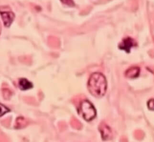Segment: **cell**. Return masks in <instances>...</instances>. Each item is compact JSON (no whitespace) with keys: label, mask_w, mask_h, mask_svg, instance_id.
I'll list each match as a JSON object with an SVG mask.
<instances>
[{"label":"cell","mask_w":154,"mask_h":142,"mask_svg":"<svg viewBox=\"0 0 154 142\" xmlns=\"http://www.w3.org/2000/svg\"><path fill=\"white\" fill-rule=\"evenodd\" d=\"M61 1L63 2V4L68 5L69 6H74L75 5V4L73 0H60Z\"/></svg>","instance_id":"cell-10"},{"label":"cell","mask_w":154,"mask_h":142,"mask_svg":"<svg viewBox=\"0 0 154 142\" xmlns=\"http://www.w3.org/2000/svg\"><path fill=\"white\" fill-rule=\"evenodd\" d=\"M135 45L134 41L131 38H126L122 42L119 46V48L122 50L125 51L127 52H129L131 48Z\"/></svg>","instance_id":"cell-3"},{"label":"cell","mask_w":154,"mask_h":142,"mask_svg":"<svg viewBox=\"0 0 154 142\" xmlns=\"http://www.w3.org/2000/svg\"><path fill=\"white\" fill-rule=\"evenodd\" d=\"M100 131L102 134V138L104 140H109L112 136V132L109 127L105 125L100 126Z\"/></svg>","instance_id":"cell-5"},{"label":"cell","mask_w":154,"mask_h":142,"mask_svg":"<svg viewBox=\"0 0 154 142\" xmlns=\"http://www.w3.org/2000/svg\"><path fill=\"white\" fill-rule=\"evenodd\" d=\"M79 114L87 121H91L95 117L96 109L91 102L87 100L81 103L78 110Z\"/></svg>","instance_id":"cell-2"},{"label":"cell","mask_w":154,"mask_h":142,"mask_svg":"<svg viewBox=\"0 0 154 142\" xmlns=\"http://www.w3.org/2000/svg\"><path fill=\"white\" fill-rule=\"evenodd\" d=\"M88 89L94 96L100 98L103 96L107 89V81L103 74L94 72L90 76L88 82Z\"/></svg>","instance_id":"cell-1"},{"label":"cell","mask_w":154,"mask_h":142,"mask_svg":"<svg viewBox=\"0 0 154 142\" xmlns=\"http://www.w3.org/2000/svg\"><path fill=\"white\" fill-rule=\"evenodd\" d=\"M9 111L10 110L8 108H7L6 106H4L3 105L1 104V117Z\"/></svg>","instance_id":"cell-9"},{"label":"cell","mask_w":154,"mask_h":142,"mask_svg":"<svg viewBox=\"0 0 154 142\" xmlns=\"http://www.w3.org/2000/svg\"><path fill=\"white\" fill-rule=\"evenodd\" d=\"M140 75V68L137 67H134L129 68L125 72V76L127 78H135L137 77Z\"/></svg>","instance_id":"cell-6"},{"label":"cell","mask_w":154,"mask_h":142,"mask_svg":"<svg viewBox=\"0 0 154 142\" xmlns=\"http://www.w3.org/2000/svg\"><path fill=\"white\" fill-rule=\"evenodd\" d=\"M147 105L149 109L154 111V99H150L147 102Z\"/></svg>","instance_id":"cell-8"},{"label":"cell","mask_w":154,"mask_h":142,"mask_svg":"<svg viewBox=\"0 0 154 142\" xmlns=\"http://www.w3.org/2000/svg\"><path fill=\"white\" fill-rule=\"evenodd\" d=\"M1 14L5 25L7 27H9L14 18V13L10 12H2L1 13Z\"/></svg>","instance_id":"cell-4"},{"label":"cell","mask_w":154,"mask_h":142,"mask_svg":"<svg viewBox=\"0 0 154 142\" xmlns=\"http://www.w3.org/2000/svg\"><path fill=\"white\" fill-rule=\"evenodd\" d=\"M19 86L21 90L25 91L33 88V85L30 81L25 78H22L19 80Z\"/></svg>","instance_id":"cell-7"}]
</instances>
